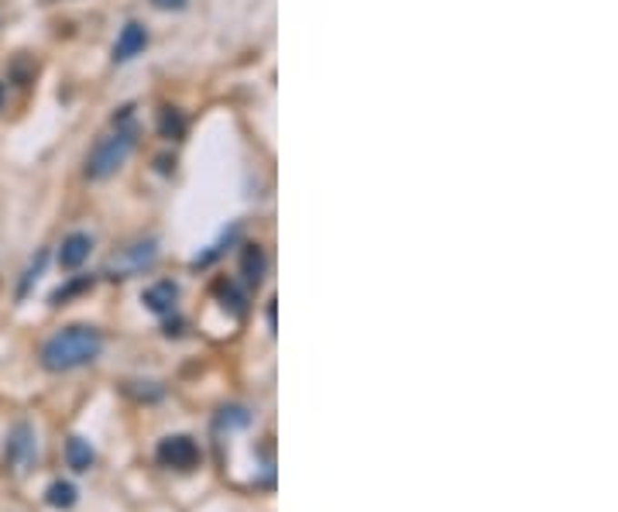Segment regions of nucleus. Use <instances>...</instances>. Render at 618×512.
<instances>
[{
    "instance_id": "nucleus-14",
    "label": "nucleus",
    "mask_w": 618,
    "mask_h": 512,
    "mask_svg": "<svg viewBox=\"0 0 618 512\" xmlns=\"http://www.w3.org/2000/svg\"><path fill=\"white\" fill-rule=\"evenodd\" d=\"M154 7H162V11H172V7H183L185 0H152Z\"/></svg>"
},
{
    "instance_id": "nucleus-10",
    "label": "nucleus",
    "mask_w": 618,
    "mask_h": 512,
    "mask_svg": "<svg viewBox=\"0 0 618 512\" xmlns=\"http://www.w3.org/2000/svg\"><path fill=\"white\" fill-rule=\"evenodd\" d=\"M45 502L52 509H73L76 506V485L73 481H52L45 492Z\"/></svg>"
},
{
    "instance_id": "nucleus-2",
    "label": "nucleus",
    "mask_w": 618,
    "mask_h": 512,
    "mask_svg": "<svg viewBox=\"0 0 618 512\" xmlns=\"http://www.w3.org/2000/svg\"><path fill=\"white\" fill-rule=\"evenodd\" d=\"M135 145H138V125L131 121V114H121V121H114V131H107L93 145L90 158H86V176L90 179H110L135 152Z\"/></svg>"
},
{
    "instance_id": "nucleus-8",
    "label": "nucleus",
    "mask_w": 618,
    "mask_h": 512,
    "mask_svg": "<svg viewBox=\"0 0 618 512\" xmlns=\"http://www.w3.org/2000/svg\"><path fill=\"white\" fill-rule=\"evenodd\" d=\"M65 461H69L73 471H90L93 461H96L90 440H83V437H69V444H65Z\"/></svg>"
},
{
    "instance_id": "nucleus-13",
    "label": "nucleus",
    "mask_w": 618,
    "mask_h": 512,
    "mask_svg": "<svg viewBox=\"0 0 618 512\" xmlns=\"http://www.w3.org/2000/svg\"><path fill=\"white\" fill-rule=\"evenodd\" d=\"M86 286H93V279H79V282H69V286H65V289H55V293H52V303H55V306H59V303H65V299H69V296H73V293H83V289H86Z\"/></svg>"
},
{
    "instance_id": "nucleus-4",
    "label": "nucleus",
    "mask_w": 618,
    "mask_h": 512,
    "mask_svg": "<svg viewBox=\"0 0 618 512\" xmlns=\"http://www.w3.org/2000/svg\"><path fill=\"white\" fill-rule=\"evenodd\" d=\"M154 255H158V245H154V241H141V245H131V248L124 251L121 258H114V262H110V268L117 272L114 279H127V276L141 272L145 265L154 262Z\"/></svg>"
},
{
    "instance_id": "nucleus-9",
    "label": "nucleus",
    "mask_w": 618,
    "mask_h": 512,
    "mask_svg": "<svg viewBox=\"0 0 618 512\" xmlns=\"http://www.w3.org/2000/svg\"><path fill=\"white\" fill-rule=\"evenodd\" d=\"M35 457V440H31V427H17L15 437H11V461H15L17 467H25Z\"/></svg>"
},
{
    "instance_id": "nucleus-3",
    "label": "nucleus",
    "mask_w": 618,
    "mask_h": 512,
    "mask_svg": "<svg viewBox=\"0 0 618 512\" xmlns=\"http://www.w3.org/2000/svg\"><path fill=\"white\" fill-rule=\"evenodd\" d=\"M154 457H158V465L172 467V471H193V467L200 465V447H196L193 437L175 434V437H165V440L158 444Z\"/></svg>"
},
{
    "instance_id": "nucleus-1",
    "label": "nucleus",
    "mask_w": 618,
    "mask_h": 512,
    "mask_svg": "<svg viewBox=\"0 0 618 512\" xmlns=\"http://www.w3.org/2000/svg\"><path fill=\"white\" fill-rule=\"evenodd\" d=\"M104 351V337L93 326H65L59 334H52L42 347V365L48 372H73L96 361Z\"/></svg>"
},
{
    "instance_id": "nucleus-11",
    "label": "nucleus",
    "mask_w": 618,
    "mask_h": 512,
    "mask_svg": "<svg viewBox=\"0 0 618 512\" xmlns=\"http://www.w3.org/2000/svg\"><path fill=\"white\" fill-rule=\"evenodd\" d=\"M241 268H244V279L251 286H258L264 276V251L258 245H247L244 255H241Z\"/></svg>"
},
{
    "instance_id": "nucleus-7",
    "label": "nucleus",
    "mask_w": 618,
    "mask_h": 512,
    "mask_svg": "<svg viewBox=\"0 0 618 512\" xmlns=\"http://www.w3.org/2000/svg\"><path fill=\"white\" fill-rule=\"evenodd\" d=\"M148 42V35L141 25H127L121 35H117V45H114V63H127V59H135L141 48Z\"/></svg>"
},
{
    "instance_id": "nucleus-6",
    "label": "nucleus",
    "mask_w": 618,
    "mask_h": 512,
    "mask_svg": "<svg viewBox=\"0 0 618 512\" xmlns=\"http://www.w3.org/2000/svg\"><path fill=\"white\" fill-rule=\"evenodd\" d=\"M90 251H93L90 234H69L59 248V265L62 268H79V265L90 258Z\"/></svg>"
},
{
    "instance_id": "nucleus-12",
    "label": "nucleus",
    "mask_w": 618,
    "mask_h": 512,
    "mask_svg": "<svg viewBox=\"0 0 618 512\" xmlns=\"http://www.w3.org/2000/svg\"><path fill=\"white\" fill-rule=\"evenodd\" d=\"M158 131H162V138H179L185 131V121L179 110H162V117H158Z\"/></svg>"
},
{
    "instance_id": "nucleus-5",
    "label": "nucleus",
    "mask_w": 618,
    "mask_h": 512,
    "mask_svg": "<svg viewBox=\"0 0 618 512\" xmlns=\"http://www.w3.org/2000/svg\"><path fill=\"white\" fill-rule=\"evenodd\" d=\"M175 299H179V286L175 282H154V286H148L145 289V296H141V303L148 306L152 313H158V316H165V313L175 310Z\"/></svg>"
}]
</instances>
